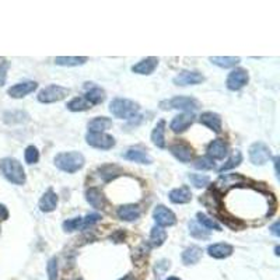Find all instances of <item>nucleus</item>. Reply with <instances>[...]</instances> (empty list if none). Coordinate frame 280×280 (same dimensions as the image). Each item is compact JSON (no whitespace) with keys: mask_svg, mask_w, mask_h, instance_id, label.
Listing matches in <instances>:
<instances>
[{"mask_svg":"<svg viewBox=\"0 0 280 280\" xmlns=\"http://www.w3.org/2000/svg\"><path fill=\"white\" fill-rule=\"evenodd\" d=\"M199 122L214 133L221 132V116L216 112H203L199 118Z\"/></svg>","mask_w":280,"mask_h":280,"instance_id":"obj_20","label":"nucleus"},{"mask_svg":"<svg viewBox=\"0 0 280 280\" xmlns=\"http://www.w3.org/2000/svg\"><path fill=\"white\" fill-rule=\"evenodd\" d=\"M86 141L91 147L98 150H109L115 146V139L106 133H94L88 132L86 135Z\"/></svg>","mask_w":280,"mask_h":280,"instance_id":"obj_7","label":"nucleus"},{"mask_svg":"<svg viewBox=\"0 0 280 280\" xmlns=\"http://www.w3.org/2000/svg\"><path fill=\"white\" fill-rule=\"evenodd\" d=\"M9 68H10V63L7 61H3L0 63V87L4 86V83H6Z\"/></svg>","mask_w":280,"mask_h":280,"instance_id":"obj_43","label":"nucleus"},{"mask_svg":"<svg viewBox=\"0 0 280 280\" xmlns=\"http://www.w3.org/2000/svg\"><path fill=\"white\" fill-rule=\"evenodd\" d=\"M234 252L233 245L227 243H219V244H211L208 246V254L214 259H226Z\"/></svg>","mask_w":280,"mask_h":280,"instance_id":"obj_16","label":"nucleus"},{"mask_svg":"<svg viewBox=\"0 0 280 280\" xmlns=\"http://www.w3.org/2000/svg\"><path fill=\"white\" fill-rule=\"evenodd\" d=\"M275 251H276V252H275V254H276V255H279V246H276V248H275Z\"/></svg>","mask_w":280,"mask_h":280,"instance_id":"obj_51","label":"nucleus"},{"mask_svg":"<svg viewBox=\"0 0 280 280\" xmlns=\"http://www.w3.org/2000/svg\"><path fill=\"white\" fill-rule=\"evenodd\" d=\"M248 81H249V74H248V71L245 69H234L230 74L227 76V81H226V84H227V88L228 90H231V91H238V90H241L243 87H245L246 84H248Z\"/></svg>","mask_w":280,"mask_h":280,"instance_id":"obj_9","label":"nucleus"},{"mask_svg":"<svg viewBox=\"0 0 280 280\" xmlns=\"http://www.w3.org/2000/svg\"><path fill=\"white\" fill-rule=\"evenodd\" d=\"M158 66V58H154V56H150V58H146L143 61L138 62L136 65L132 66V71L136 73V74H143V76H149L151 74L154 70L157 69Z\"/></svg>","mask_w":280,"mask_h":280,"instance_id":"obj_15","label":"nucleus"},{"mask_svg":"<svg viewBox=\"0 0 280 280\" xmlns=\"http://www.w3.org/2000/svg\"><path fill=\"white\" fill-rule=\"evenodd\" d=\"M139 109V104L128 98H115L109 104L111 114L119 119H132L138 115Z\"/></svg>","mask_w":280,"mask_h":280,"instance_id":"obj_3","label":"nucleus"},{"mask_svg":"<svg viewBox=\"0 0 280 280\" xmlns=\"http://www.w3.org/2000/svg\"><path fill=\"white\" fill-rule=\"evenodd\" d=\"M46 272H48V279L56 280L58 279V258H51L46 265Z\"/></svg>","mask_w":280,"mask_h":280,"instance_id":"obj_40","label":"nucleus"},{"mask_svg":"<svg viewBox=\"0 0 280 280\" xmlns=\"http://www.w3.org/2000/svg\"><path fill=\"white\" fill-rule=\"evenodd\" d=\"M81 223H83V217H74V219L66 220L63 221V230L66 233H73V231H77V230H81Z\"/></svg>","mask_w":280,"mask_h":280,"instance_id":"obj_38","label":"nucleus"},{"mask_svg":"<svg viewBox=\"0 0 280 280\" xmlns=\"http://www.w3.org/2000/svg\"><path fill=\"white\" fill-rule=\"evenodd\" d=\"M209 61L219 68L230 69V68H234L236 65H238L241 59L238 56H210Z\"/></svg>","mask_w":280,"mask_h":280,"instance_id":"obj_27","label":"nucleus"},{"mask_svg":"<svg viewBox=\"0 0 280 280\" xmlns=\"http://www.w3.org/2000/svg\"><path fill=\"white\" fill-rule=\"evenodd\" d=\"M9 217V211L4 205H0V220H6Z\"/></svg>","mask_w":280,"mask_h":280,"instance_id":"obj_46","label":"nucleus"},{"mask_svg":"<svg viewBox=\"0 0 280 280\" xmlns=\"http://www.w3.org/2000/svg\"><path fill=\"white\" fill-rule=\"evenodd\" d=\"M201 106L199 101L193 97H182L176 96L168 101H161L160 108L161 109H178L184 112H193Z\"/></svg>","mask_w":280,"mask_h":280,"instance_id":"obj_4","label":"nucleus"},{"mask_svg":"<svg viewBox=\"0 0 280 280\" xmlns=\"http://www.w3.org/2000/svg\"><path fill=\"white\" fill-rule=\"evenodd\" d=\"M153 219L157 223L158 227H171L176 223L174 211L166 208V206H163V205L156 206V209L153 211Z\"/></svg>","mask_w":280,"mask_h":280,"instance_id":"obj_10","label":"nucleus"},{"mask_svg":"<svg viewBox=\"0 0 280 280\" xmlns=\"http://www.w3.org/2000/svg\"><path fill=\"white\" fill-rule=\"evenodd\" d=\"M88 59L86 56H58L55 58V65L58 66H80L84 65Z\"/></svg>","mask_w":280,"mask_h":280,"instance_id":"obj_29","label":"nucleus"},{"mask_svg":"<svg viewBox=\"0 0 280 280\" xmlns=\"http://www.w3.org/2000/svg\"><path fill=\"white\" fill-rule=\"evenodd\" d=\"M245 182V178L240 174H221L216 182V188H219L221 191H227L228 188L236 186L238 184Z\"/></svg>","mask_w":280,"mask_h":280,"instance_id":"obj_18","label":"nucleus"},{"mask_svg":"<svg viewBox=\"0 0 280 280\" xmlns=\"http://www.w3.org/2000/svg\"><path fill=\"white\" fill-rule=\"evenodd\" d=\"M88 132H94V133H104L109 128H112V121L106 116H97L93 121H90L87 125Z\"/></svg>","mask_w":280,"mask_h":280,"instance_id":"obj_25","label":"nucleus"},{"mask_svg":"<svg viewBox=\"0 0 280 280\" xmlns=\"http://www.w3.org/2000/svg\"><path fill=\"white\" fill-rule=\"evenodd\" d=\"M272 158V151L269 146L262 141H256L249 147V160L254 166H265Z\"/></svg>","mask_w":280,"mask_h":280,"instance_id":"obj_6","label":"nucleus"},{"mask_svg":"<svg viewBox=\"0 0 280 280\" xmlns=\"http://www.w3.org/2000/svg\"><path fill=\"white\" fill-rule=\"evenodd\" d=\"M70 94V90L62 86L51 84L48 87L42 88L38 94V101L42 104H52V103H59L65 100Z\"/></svg>","mask_w":280,"mask_h":280,"instance_id":"obj_5","label":"nucleus"},{"mask_svg":"<svg viewBox=\"0 0 280 280\" xmlns=\"http://www.w3.org/2000/svg\"><path fill=\"white\" fill-rule=\"evenodd\" d=\"M228 146L223 139H216L210 141L208 146V157L210 160H223L227 156Z\"/></svg>","mask_w":280,"mask_h":280,"instance_id":"obj_14","label":"nucleus"},{"mask_svg":"<svg viewBox=\"0 0 280 280\" xmlns=\"http://www.w3.org/2000/svg\"><path fill=\"white\" fill-rule=\"evenodd\" d=\"M271 231H272V234L275 237H279L280 236V231H279V221H275L273 224H272V227H271Z\"/></svg>","mask_w":280,"mask_h":280,"instance_id":"obj_47","label":"nucleus"},{"mask_svg":"<svg viewBox=\"0 0 280 280\" xmlns=\"http://www.w3.org/2000/svg\"><path fill=\"white\" fill-rule=\"evenodd\" d=\"M167 240V233L166 230L163 227H158L154 226L150 231V245L153 246H161V245L166 243Z\"/></svg>","mask_w":280,"mask_h":280,"instance_id":"obj_31","label":"nucleus"},{"mask_svg":"<svg viewBox=\"0 0 280 280\" xmlns=\"http://www.w3.org/2000/svg\"><path fill=\"white\" fill-rule=\"evenodd\" d=\"M53 163L56 168H59L63 173L74 174L84 167L86 160L79 151H65V153L56 154L53 158Z\"/></svg>","mask_w":280,"mask_h":280,"instance_id":"obj_1","label":"nucleus"},{"mask_svg":"<svg viewBox=\"0 0 280 280\" xmlns=\"http://www.w3.org/2000/svg\"><path fill=\"white\" fill-rule=\"evenodd\" d=\"M203 81H205V76L195 70H182L173 79V83L175 86H182V87L184 86H196Z\"/></svg>","mask_w":280,"mask_h":280,"instance_id":"obj_8","label":"nucleus"},{"mask_svg":"<svg viewBox=\"0 0 280 280\" xmlns=\"http://www.w3.org/2000/svg\"><path fill=\"white\" fill-rule=\"evenodd\" d=\"M36 87H38V83H35V81H23V83H17V84L11 86L7 90V94L11 98H23V97L34 93Z\"/></svg>","mask_w":280,"mask_h":280,"instance_id":"obj_12","label":"nucleus"},{"mask_svg":"<svg viewBox=\"0 0 280 280\" xmlns=\"http://www.w3.org/2000/svg\"><path fill=\"white\" fill-rule=\"evenodd\" d=\"M125 160H129L133 163H139V164H151L153 160L144 150L140 149H129L123 154Z\"/></svg>","mask_w":280,"mask_h":280,"instance_id":"obj_24","label":"nucleus"},{"mask_svg":"<svg viewBox=\"0 0 280 280\" xmlns=\"http://www.w3.org/2000/svg\"><path fill=\"white\" fill-rule=\"evenodd\" d=\"M241 161H243V153H241L240 150L233 151V154H231V157L227 160V163H224V164L219 168V173H223V171H227V170L236 168V167H238L241 164Z\"/></svg>","mask_w":280,"mask_h":280,"instance_id":"obj_34","label":"nucleus"},{"mask_svg":"<svg viewBox=\"0 0 280 280\" xmlns=\"http://www.w3.org/2000/svg\"><path fill=\"white\" fill-rule=\"evenodd\" d=\"M189 234L198 240H208L210 237V230L201 226L198 221H189Z\"/></svg>","mask_w":280,"mask_h":280,"instance_id":"obj_32","label":"nucleus"},{"mask_svg":"<svg viewBox=\"0 0 280 280\" xmlns=\"http://www.w3.org/2000/svg\"><path fill=\"white\" fill-rule=\"evenodd\" d=\"M278 166H279V157H275V171H276V176H279V170H278Z\"/></svg>","mask_w":280,"mask_h":280,"instance_id":"obj_48","label":"nucleus"},{"mask_svg":"<svg viewBox=\"0 0 280 280\" xmlns=\"http://www.w3.org/2000/svg\"><path fill=\"white\" fill-rule=\"evenodd\" d=\"M111 240L114 241V243H122L123 240H125V233L123 231H116V233H114L112 236H111Z\"/></svg>","mask_w":280,"mask_h":280,"instance_id":"obj_45","label":"nucleus"},{"mask_svg":"<svg viewBox=\"0 0 280 280\" xmlns=\"http://www.w3.org/2000/svg\"><path fill=\"white\" fill-rule=\"evenodd\" d=\"M98 173H100V176L104 179L105 182H109L115 178H118L119 175L122 174V170L119 167L112 166V164H106V166H103L98 168Z\"/></svg>","mask_w":280,"mask_h":280,"instance_id":"obj_28","label":"nucleus"},{"mask_svg":"<svg viewBox=\"0 0 280 280\" xmlns=\"http://www.w3.org/2000/svg\"><path fill=\"white\" fill-rule=\"evenodd\" d=\"M77 280H79V279H77Z\"/></svg>","mask_w":280,"mask_h":280,"instance_id":"obj_52","label":"nucleus"},{"mask_svg":"<svg viewBox=\"0 0 280 280\" xmlns=\"http://www.w3.org/2000/svg\"><path fill=\"white\" fill-rule=\"evenodd\" d=\"M193 122H195V114L193 112H184V114L176 115L174 119L171 121L170 129L174 132V133H182Z\"/></svg>","mask_w":280,"mask_h":280,"instance_id":"obj_11","label":"nucleus"},{"mask_svg":"<svg viewBox=\"0 0 280 280\" xmlns=\"http://www.w3.org/2000/svg\"><path fill=\"white\" fill-rule=\"evenodd\" d=\"M168 198L175 205H184V203L192 201V192L188 186H181V188L173 189L168 193Z\"/></svg>","mask_w":280,"mask_h":280,"instance_id":"obj_21","label":"nucleus"},{"mask_svg":"<svg viewBox=\"0 0 280 280\" xmlns=\"http://www.w3.org/2000/svg\"><path fill=\"white\" fill-rule=\"evenodd\" d=\"M119 280H135V279H133V276H132V275H126L125 278H122V279H119Z\"/></svg>","mask_w":280,"mask_h":280,"instance_id":"obj_49","label":"nucleus"},{"mask_svg":"<svg viewBox=\"0 0 280 280\" xmlns=\"http://www.w3.org/2000/svg\"><path fill=\"white\" fill-rule=\"evenodd\" d=\"M170 151H171V154L174 156L178 161H181V163H189V161H192L193 158V149L189 146V144H186V143H174L171 147H170Z\"/></svg>","mask_w":280,"mask_h":280,"instance_id":"obj_13","label":"nucleus"},{"mask_svg":"<svg viewBox=\"0 0 280 280\" xmlns=\"http://www.w3.org/2000/svg\"><path fill=\"white\" fill-rule=\"evenodd\" d=\"M24 158L27 164H35L39 160V151L35 146H28L24 151Z\"/></svg>","mask_w":280,"mask_h":280,"instance_id":"obj_39","label":"nucleus"},{"mask_svg":"<svg viewBox=\"0 0 280 280\" xmlns=\"http://www.w3.org/2000/svg\"><path fill=\"white\" fill-rule=\"evenodd\" d=\"M189 181L191 184L195 186V188H205L206 185H209L210 178L208 175H202V174H189Z\"/></svg>","mask_w":280,"mask_h":280,"instance_id":"obj_37","label":"nucleus"},{"mask_svg":"<svg viewBox=\"0 0 280 280\" xmlns=\"http://www.w3.org/2000/svg\"><path fill=\"white\" fill-rule=\"evenodd\" d=\"M86 201L88 202L90 206H93L97 210H103L105 208V196L104 193L101 192L98 188H88L86 191Z\"/></svg>","mask_w":280,"mask_h":280,"instance_id":"obj_17","label":"nucleus"},{"mask_svg":"<svg viewBox=\"0 0 280 280\" xmlns=\"http://www.w3.org/2000/svg\"><path fill=\"white\" fill-rule=\"evenodd\" d=\"M39 210L44 213H49L58 208V195L53 192L52 189H48L46 192L42 195V198L39 199Z\"/></svg>","mask_w":280,"mask_h":280,"instance_id":"obj_22","label":"nucleus"},{"mask_svg":"<svg viewBox=\"0 0 280 280\" xmlns=\"http://www.w3.org/2000/svg\"><path fill=\"white\" fill-rule=\"evenodd\" d=\"M105 91L101 87H93L88 90L86 93V101H87L90 105H97L101 104L105 101Z\"/></svg>","mask_w":280,"mask_h":280,"instance_id":"obj_30","label":"nucleus"},{"mask_svg":"<svg viewBox=\"0 0 280 280\" xmlns=\"http://www.w3.org/2000/svg\"><path fill=\"white\" fill-rule=\"evenodd\" d=\"M170 266H171V262H170V261H167V259L160 261V262L156 265V268H154V271H156V276L161 278V276H163V275H164V273L170 269Z\"/></svg>","mask_w":280,"mask_h":280,"instance_id":"obj_42","label":"nucleus"},{"mask_svg":"<svg viewBox=\"0 0 280 280\" xmlns=\"http://www.w3.org/2000/svg\"><path fill=\"white\" fill-rule=\"evenodd\" d=\"M0 173L11 184H26V171H24V168L21 166V163L18 160H16V158H3L0 161Z\"/></svg>","mask_w":280,"mask_h":280,"instance_id":"obj_2","label":"nucleus"},{"mask_svg":"<svg viewBox=\"0 0 280 280\" xmlns=\"http://www.w3.org/2000/svg\"><path fill=\"white\" fill-rule=\"evenodd\" d=\"M140 213L138 205H122L116 210V216L123 221H135L140 217Z\"/></svg>","mask_w":280,"mask_h":280,"instance_id":"obj_19","label":"nucleus"},{"mask_svg":"<svg viewBox=\"0 0 280 280\" xmlns=\"http://www.w3.org/2000/svg\"><path fill=\"white\" fill-rule=\"evenodd\" d=\"M167 280H181L179 278H175V276H171V278H168Z\"/></svg>","mask_w":280,"mask_h":280,"instance_id":"obj_50","label":"nucleus"},{"mask_svg":"<svg viewBox=\"0 0 280 280\" xmlns=\"http://www.w3.org/2000/svg\"><path fill=\"white\" fill-rule=\"evenodd\" d=\"M100 220H101V216H100L98 213H91V214H88V216H86V217L83 219V223H81V230L94 226V224L98 223Z\"/></svg>","mask_w":280,"mask_h":280,"instance_id":"obj_41","label":"nucleus"},{"mask_svg":"<svg viewBox=\"0 0 280 280\" xmlns=\"http://www.w3.org/2000/svg\"><path fill=\"white\" fill-rule=\"evenodd\" d=\"M66 106H68V109L71 111V112H81V111H87V109L91 108V105L86 101L84 97H76V98H73L71 101L68 103Z\"/></svg>","mask_w":280,"mask_h":280,"instance_id":"obj_33","label":"nucleus"},{"mask_svg":"<svg viewBox=\"0 0 280 280\" xmlns=\"http://www.w3.org/2000/svg\"><path fill=\"white\" fill-rule=\"evenodd\" d=\"M202 252H203L202 248L198 245L188 246L182 252V262H184V265H196L201 261Z\"/></svg>","mask_w":280,"mask_h":280,"instance_id":"obj_26","label":"nucleus"},{"mask_svg":"<svg viewBox=\"0 0 280 280\" xmlns=\"http://www.w3.org/2000/svg\"><path fill=\"white\" fill-rule=\"evenodd\" d=\"M196 217H198V223L203 226L205 228H208V230H216V231H221V227H220V224L216 221L214 219H211L209 217L208 214H205V213H198L196 214Z\"/></svg>","mask_w":280,"mask_h":280,"instance_id":"obj_35","label":"nucleus"},{"mask_svg":"<svg viewBox=\"0 0 280 280\" xmlns=\"http://www.w3.org/2000/svg\"><path fill=\"white\" fill-rule=\"evenodd\" d=\"M4 115H7V116H13V119H10L7 123H16V122L21 123L26 121V119H23V116L27 118V114L21 112V111H18V112H7V114H4Z\"/></svg>","mask_w":280,"mask_h":280,"instance_id":"obj_44","label":"nucleus"},{"mask_svg":"<svg viewBox=\"0 0 280 280\" xmlns=\"http://www.w3.org/2000/svg\"><path fill=\"white\" fill-rule=\"evenodd\" d=\"M151 141L158 149L166 147V121L164 119L158 121L157 125L154 126V129L151 132Z\"/></svg>","mask_w":280,"mask_h":280,"instance_id":"obj_23","label":"nucleus"},{"mask_svg":"<svg viewBox=\"0 0 280 280\" xmlns=\"http://www.w3.org/2000/svg\"><path fill=\"white\" fill-rule=\"evenodd\" d=\"M193 168L201 170V171H209L211 168H214V163L209 157H198L193 161Z\"/></svg>","mask_w":280,"mask_h":280,"instance_id":"obj_36","label":"nucleus"}]
</instances>
